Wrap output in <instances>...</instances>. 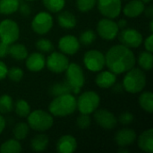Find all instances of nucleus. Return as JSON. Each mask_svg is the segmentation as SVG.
Segmentation results:
<instances>
[{
	"label": "nucleus",
	"mask_w": 153,
	"mask_h": 153,
	"mask_svg": "<svg viewBox=\"0 0 153 153\" xmlns=\"http://www.w3.org/2000/svg\"><path fill=\"white\" fill-rule=\"evenodd\" d=\"M136 58L131 48L124 45L111 47L105 55V65L115 74L126 73L134 67Z\"/></svg>",
	"instance_id": "f257e3e1"
},
{
	"label": "nucleus",
	"mask_w": 153,
	"mask_h": 153,
	"mask_svg": "<svg viewBox=\"0 0 153 153\" xmlns=\"http://www.w3.org/2000/svg\"><path fill=\"white\" fill-rule=\"evenodd\" d=\"M48 110L53 117L70 116L76 110V99L72 93L54 97L48 106Z\"/></svg>",
	"instance_id": "f03ea898"
},
{
	"label": "nucleus",
	"mask_w": 153,
	"mask_h": 153,
	"mask_svg": "<svg viewBox=\"0 0 153 153\" xmlns=\"http://www.w3.org/2000/svg\"><path fill=\"white\" fill-rule=\"evenodd\" d=\"M147 79L144 72L141 68L133 67L126 72L123 79V88L126 91L136 94L141 92L146 86Z\"/></svg>",
	"instance_id": "7ed1b4c3"
},
{
	"label": "nucleus",
	"mask_w": 153,
	"mask_h": 153,
	"mask_svg": "<svg viewBox=\"0 0 153 153\" xmlns=\"http://www.w3.org/2000/svg\"><path fill=\"white\" fill-rule=\"evenodd\" d=\"M27 121L30 128L37 132H45L50 129L54 124L53 116L42 109L30 112L27 117Z\"/></svg>",
	"instance_id": "20e7f679"
},
{
	"label": "nucleus",
	"mask_w": 153,
	"mask_h": 153,
	"mask_svg": "<svg viewBox=\"0 0 153 153\" xmlns=\"http://www.w3.org/2000/svg\"><path fill=\"white\" fill-rule=\"evenodd\" d=\"M65 72V82L72 89V93L79 94L85 83V76L82 67L76 64H69Z\"/></svg>",
	"instance_id": "39448f33"
},
{
	"label": "nucleus",
	"mask_w": 153,
	"mask_h": 153,
	"mask_svg": "<svg viewBox=\"0 0 153 153\" xmlns=\"http://www.w3.org/2000/svg\"><path fill=\"white\" fill-rule=\"evenodd\" d=\"M100 98L95 91H89L82 93L76 100V108L82 114L91 115L100 106Z\"/></svg>",
	"instance_id": "423d86ee"
},
{
	"label": "nucleus",
	"mask_w": 153,
	"mask_h": 153,
	"mask_svg": "<svg viewBox=\"0 0 153 153\" xmlns=\"http://www.w3.org/2000/svg\"><path fill=\"white\" fill-rule=\"evenodd\" d=\"M20 37V28L14 21L4 19L0 22V41L8 45L14 43Z\"/></svg>",
	"instance_id": "0eeeda50"
},
{
	"label": "nucleus",
	"mask_w": 153,
	"mask_h": 153,
	"mask_svg": "<svg viewBox=\"0 0 153 153\" xmlns=\"http://www.w3.org/2000/svg\"><path fill=\"white\" fill-rule=\"evenodd\" d=\"M53 24L52 15L48 12H40L34 16L31 22V29L39 35H45L51 30Z\"/></svg>",
	"instance_id": "6e6552de"
},
{
	"label": "nucleus",
	"mask_w": 153,
	"mask_h": 153,
	"mask_svg": "<svg viewBox=\"0 0 153 153\" xmlns=\"http://www.w3.org/2000/svg\"><path fill=\"white\" fill-rule=\"evenodd\" d=\"M97 32L101 39L105 40H113L117 37L119 28L113 19L102 18L97 24Z\"/></svg>",
	"instance_id": "1a4fd4ad"
},
{
	"label": "nucleus",
	"mask_w": 153,
	"mask_h": 153,
	"mask_svg": "<svg viewBox=\"0 0 153 153\" xmlns=\"http://www.w3.org/2000/svg\"><path fill=\"white\" fill-rule=\"evenodd\" d=\"M118 35V39L122 45L129 48H136L140 47L143 41L142 33L133 28L122 29Z\"/></svg>",
	"instance_id": "9d476101"
},
{
	"label": "nucleus",
	"mask_w": 153,
	"mask_h": 153,
	"mask_svg": "<svg viewBox=\"0 0 153 153\" xmlns=\"http://www.w3.org/2000/svg\"><path fill=\"white\" fill-rule=\"evenodd\" d=\"M85 67L91 72H100L105 66V55L97 49L87 51L83 56Z\"/></svg>",
	"instance_id": "9b49d317"
},
{
	"label": "nucleus",
	"mask_w": 153,
	"mask_h": 153,
	"mask_svg": "<svg viewBox=\"0 0 153 153\" xmlns=\"http://www.w3.org/2000/svg\"><path fill=\"white\" fill-rule=\"evenodd\" d=\"M47 68L55 74L64 73L69 65V59L66 55L62 52H53L46 60Z\"/></svg>",
	"instance_id": "f8f14e48"
},
{
	"label": "nucleus",
	"mask_w": 153,
	"mask_h": 153,
	"mask_svg": "<svg viewBox=\"0 0 153 153\" xmlns=\"http://www.w3.org/2000/svg\"><path fill=\"white\" fill-rule=\"evenodd\" d=\"M98 10L106 18L115 19L122 11L121 0H97Z\"/></svg>",
	"instance_id": "ddd939ff"
},
{
	"label": "nucleus",
	"mask_w": 153,
	"mask_h": 153,
	"mask_svg": "<svg viewBox=\"0 0 153 153\" xmlns=\"http://www.w3.org/2000/svg\"><path fill=\"white\" fill-rule=\"evenodd\" d=\"M93 113V118L100 127L106 130H111L117 126V118L108 109H96Z\"/></svg>",
	"instance_id": "4468645a"
},
{
	"label": "nucleus",
	"mask_w": 153,
	"mask_h": 153,
	"mask_svg": "<svg viewBox=\"0 0 153 153\" xmlns=\"http://www.w3.org/2000/svg\"><path fill=\"white\" fill-rule=\"evenodd\" d=\"M81 47L79 39L74 35H65L60 38L58 41V48L60 52L66 56L75 55Z\"/></svg>",
	"instance_id": "2eb2a0df"
},
{
	"label": "nucleus",
	"mask_w": 153,
	"mask_h": 153,
	"mask_svg": "<svg viewBox=\"0 0 153 153\" xmlns=\"http://www.w3.org/2000/svg\"><path fill=\"white\" fill-rule=\"evenodd\" d=\"M137 139L134 130L130 128H123L115 134V142L119 147H128Z\"/></svg>",
	"instance_id": "dca6fc26"
},
{
	"label": "nucleus",
	"mask_w": 153,
	"mask_h": 153,
	"mask_svg": "<svg viewBox=\"0 0 153 153\" xmlns=\"http://www.w3.org/2000/svg\"><path fill=\"white\" fill-rule=\"evenodd\" d=\"M26 67L30 72H39L46 65V58L43 54L39 52H33L27 56Z\"/></svg>",
	"instance_id": "f3484780"
},
{
	"label": "nucleus",
	"mask_w": 153,
	"mask_h": 153,
	"mask_svg": "<svg viewBox=\"0 0 153 153\" xmlns=\"http://www.w3.org/2000/svg\"><path fill=\"white\" fill-rule=\"evenodd\" d=\"M77 149L76 139L70 135L65 134L61 136L56 143V151L59 153L74 152Z\"/></svg>",
	"instance_id": "a211bd4d"
},
{
	"label": "nucleus",
	"mask_w": 153,
	"mask_h": 153,
	"mask_svg": "<svg viewBox=\"0 0 153 153\" xmlns=\"http://www.w3.org/2000/svg\"><path fill=\"white\" fill-rule=\"evenodd\" d=\"M145 9V4L141 0H132L128 2L123 10V13L129 18H136L141 15Z\"/></svg>",
	"instance_id": "6ab92c4d"
},
{
	"label": "nucleus",
	"mask_w": 153,
	"mask_h": 153,
	"mask_svg": "<svg viewBox=\"0 0 153 153\" xmlns=\"http://www.w3.org/2000/svg\"><path fill=\"white\" fill-rule=\"evenodd\" d=\"M117 74L108 71H102L95 78L96 84L101 89H108L116 84Z\"/></svg>",
	"instance_id": "aec40b11"
},
{
	"label": "nucleus",
	"mask_w": 153,
	"mask_h": 153,
	"mask_svg": "<svg viewBox=\"0 0 153 153\" xmlns=\"http://www.w3.org/2000/svg\"><path fill=\"white\" fill-rule=\"evenodd\" d=\"M138 147L144 152H153V129L150 128L143 132L138 138Z\"/></svg>",
	"instance_id": "412c9836"
},
{
	"label": "nucleus",
	"mask_w": 153,
	"mask_h": 153,
	"mask_svg": "<svg viewBox=\"0 0 153 153\" xmlns=\"http://www.w3.org/2000/svg\"><path fill=\"white\" fill-rule=\"evenodd\" d=\"M57 22L62 28L70 30L76 26L77 21L74 13L69 11H63L57 16Z\"/></svg>",
	"instance_id": "4be33fe9"
},
{
	"label": "nucleus",
	"mask_w": 153,
	"mask_h": 153,
	"mask_svg": "<svg viewBox=\"0 0 153 153\" xmlns=\"http://www.w3.org/2000/svg\"><path fill=\"white\" fill-rule=\"evenodd\" d=\"M8 55H10L13 59L22 61L24 60L28 56V50L26 47L21 43H13L9 45Z\"/></svg>",
	"instance_id": "5701e85b"
},
{
	"label": "nucleus",
	"mask_w": 153,
	"mask_h": 153,
	"mask_svg": "<svg viewBox=\"0 0 153 153\" xmlns=\"http://www.w3.org/2000/svg\"><path fill=\"white\" fill-rule=\"evenodd\" d=\"M49 140L48 135L44 134H39L35 135L31 142H30V148L32 151L36 152H44L48 145Z\"/></svg>",
	"instance_id": "b1692460"
},
{
	"label": "nucleus",
	"mask_w": 153,
	"mask_h": 153,
	"mask_svg": "<svg viewBox=\"0 0 153 153\" xmlns=\"http://www.w3.org/2000/svg\"><path fill=\"white\" fill-rule=\"evenodd\" d=\"M137 62L141 69L145 71H150L152 69L153 65V55L152 52L143 51L139 54L137 57Z\"/></svg>",
	"instance_id": "393cba45"
},
{
	"label": "nucleus",
	"mask_w": 153,
	"mask_h": 153,
	"mask_svg": "<svg viewBox=\"0 0 153 153\" xmlns=\"http://www.w3.org/2000/svg\"><path fill=\"white\" fill-rule=\"evenodd\" d=\"M139 105L147 113L153 112V94L152 91H144L139 97Z\"/></svg>",
	"instance_id": "a878e982"
},
{
	"label": "nucleus",
	"mask_w": 153,
	"mask_h": 153,
	"mask_svg": "<svg viewBox=\"0 0 153 153\" xmlns=\"http://www.w3.org/2000/svg\"><path fill=\"white\" fill-rule=\"evenodd\" d=\"M22 152V145L16 139H9L0 146V153H19Z\"/></svg>",
	"instance_id": "bb28decb"
},
{
	"label": "nucleus",
	"mask_w": 153,
	"mask_h": 153,
	"mask_svg": "<svg viewBox=\"0 0 153 153\" xmlns=\"http://www.w3.org/2000/svg\"><path fill=\"white\" fill-rule=\"evenodd\" d=\"M19 0H0V13L9 15L15 13L19 7Z\"/></svg>",
	"instance_id": "cd10ccee"
},
{
	"label": "nucleus",
	"mask_w": 153,
	"mask_h": 153,
	"mask_svg": "<svg viewBox=\"0 0 153 153\" xmlns=\"http://www.w3.org/2000/svg\"><path fill=\"white\" fill-rule=\"evenodd\" d=\"M48 91H49V94L51 96L57 97L60 95L72 93V89L69 86V84L66 82H57V83L51 85Z\"/></svg>",
	"instance_id": "c85d7f7f"
},
{
	"label": "nucleus",
	"mask_w": 153,
	"mask_h": 153,
	"mask_svg": "<svg viewBox=\"0 0 153 153\" xmlns=\"http://www.w3.org/2000/svg\"><path fill=\"white\" fill-rule=\"evenodd\" d=\"M13 109L15 114L22 118L27 117L30 113V106L24 100H16V102L13 104Z\"/></svg>",
	"instance_id": "c756f323"
},
{
	"label": "nucleus",
	"mask_w": 153,
	"mask_h": 153,
	"mask_svg": "<svg viewBox=\"0 0 153 153\" xmlns=\"http://www.w3.org/2000/svg\"><path fill=\"white\" fill-rule=\"evenodd\" d=\"M29 131H30V126H28V124L24 122H20V123H17L15 126L13 127V134L14 139L18 141H22L27 137Z\"/></svg>",
	"instance_id": "7c9ffc66"
},
{
	"label": "nucleus",
	"mask_w": 153,
	"mask_h": 153,
	"mask_svg": "<svg viewBox=\"0 0 153 153\" xmlns=\"http://www.w3.org/2000/svg\"><path fill=\"white\" fill-rule=\"evenodd\" d=\"M42 4L50 13H58L64 9L65 0H42Z\"/></svg>",
	"instance_id": "2f4dec72"
},
{
	"label": "nucleus",
	"mask_w": 153,
	"mask_h": 153,
	"mask_svg": "<svg viewBox=\"0 0 153 153\" xmlns=\"http://www.w3.org/2000/svg\"><path fill=\"white\" fill-rule=\"evenodd\" d=\"M13 110V99L8 94L0 96V114H8Z\"/></svg>",
	"instance_id": "473e14b6"
},
{
	"label": "nucleus",
	"mask_w": 153,
	"mask_h": 153,
	"mask_svg": "<svg viewBox=\"0 0 153 153\" xmlns=\"http://www.w3.org/2000/svg\"><path fill=\"white\" fill-rule=\"evenodd\" d=\"M78 39L80 43L83 46H89L96 40V33L92 30H86L82 33H81Z\"/></svg>",
	"instance_id": "72a5a7b5"
},
{
	"label": "nucleus",
	"mask_w": 153,
	"mask_h": 153,
	"mask_svg": "<svg viewBox=\"0 0 153 153\" xmlns=\"http://www.w3.org/2000/svg\"><path fill=\"white\" fill-rule=\"evenodd\" d=\"M36 48L42 53H50L54 50V44L48 39H39L36 41Z\"/></svg>",
	"instance_id": "f704fd0d"
},
{
	"label": "nucleus",
	"mask_w": 153,
	"mask_h": 153,
	"mask_svg": "<svg viewBox=\"0 0 153 153\" xmlns=\"http://www.w3.org/2000/svg\"><path fill=\"white\" fill-rule=\"evenodd\" d=\"M6 76L14 82H19L22 78H23V71L17 67V66H13L7 71Z\"/></svg>",
	"instance_id": "c9c22d12"
},
{
	"label": "nucleus",
	"mask_w": 153,
	"mask_h": 153,
	"mask_svg": "<svg viewBox=\"0 0 153 153\" xmlns=\"http://www.w3.org/2000/svg\"><path fill=\"white\" fill-rule=\"evenodd\" d=\"M97 4V0H76V6L82 13L92 10Z\"/></svg>",
	"instance_id": "e433bc0d"
},
{
	"label": "nucleus",
	"mask_w": 153,
	"mask_h": 153,
	"mask_svg": "<svg viewBox=\"0 0 153 153\" xmlns=\"http://www.w3.org/2000/svg\"><path fill=\"white\" fill-rule=\"evenodd\" d=\"M91 123V118L90 115L80 113V116L77 117V120H76V125H77L78 128L87 129L90 127Z\"/></svg>",
	"instance_id": "4c0bfd02"
},
{
	"label": "nucleus",
	"mask_w": 153,
	"mask_h": 153,
	"mask_svg": "<svg viewBox=\"0 0 153 153\" xmlns=\"http://www.w3.org/2000/svg\"><path fill=\"white\" fill-rule=\"evenodd\" d=\"M134 117L130 112H124L118 117V121L123 126H129L130 124L134 122Z\"/></svg>",
	"instance_id": "58836bf2"
},
{
	"label": "nucleus",
	"mask_w": 153,
	"mask_h": 153,
	"mask_svg": "<svg viewBox=\"0 0 153 153\" xmlns=\"http://www.w3.org/2000/svg\"><path fill=\"white\" fill-rule=\"evenodd\" d=\"M18 10H19L20 13L22 16H24V17H28L30 14V7L26 3H21V4H19Z\"/></svg>",
	"instance_id": "ea45409f"
},
{
	"label": "nucleus",
	"mask_w": 153,
	"mask_h": 153,
	"mask_svg": "<svg viewBox=\"0 0 153 153\" xmlns=\"http://www.w3.org/2000/svg\"><path fill=\"white\" fill-rule=\"evenodd\" d=\"M144 48L147 51L152 52L153 51V35L152 33H151L150 36H148L144 41Z\"/></svg>",
	"instance_id": "a19ab883"
},
{
	"label": "nucleus",
	"mask_w": 153,
	"mask_h": 153,
	"mask_svg": "<svg viewBox=\"0 0 153 153\" xmlns=\"http://www.w3.org/2000/svg\"><path fill=\"white\" fill-rule=\"evenodd\" d=\"M9 51V45L0 41V58H4L8 55Z\"/></svg>",
	"instance_id": "79ce46f5"
},
{
	"label": "nucleus",
	"mask_w": 153,
	"mask_h": 153,
	"mask_svg": "<svg viewBox=\"0 0 153 153\" xmlns=\"http://www.w3.org/2000/svg\"><path fill=\"white\" fill-rule=\"evenodd\" d=\"M7 71H8V68L6 65L3 61H0V81L6 77Z\"/></svg>",
	"instance_id": "37998d69"
},
{
	"label": "nucleus",
	"mask_w": 153,
	"mask_h": 153,
	"mask_svg": "<svg viewBox=\"0 0 153 153\" xmlns=\"http://www.w3.org/2000/svg\"><path fill=\"white\" fill-rule=\"evenodd\" d=\"M143 13H145V16L150 18V19H152L153 18V6L152 4H150L148 7H146L143 11Z\"/></svg>",
	"instance_id": "c03bdc74"
},
{
	"label": "nucleus",
	"mask_w": 153,
	"mask_h": 153,
	"mask_svg": "<svg viewBox=\"0 0 153 153\" xmlns=\"http://www.w3.org/2000/svg\"><path fill=\"white\" fill-rule=\"evenodd\" d=\"M5 125H6V123H5V119L3 117V116L0 114V134L3 133V131L4 130V128H5Z\"/></svg>",
	"instance_id": "a18cd8bd"
},
{
	"label": "nucleus",
	"mask_w": 153,
	"mask_h": 153,
	"mask_svg": "<svg viewBox=\"0 0 153 153\" xmlns=\"http://www.w3.org/2000/svg\"><path fill=\"white\" fill-rule=\"evenodd\" d=\"M117 23V26L119 29H125L127 26V21L125 19H120Z\"/></svg>",
	"instance_id": "49530a36"
},
{
	"label": "nucleus",
	"mask_w": 153,
	"mask_h": 153,
	"mask_svg": "<svg viewBox=\"0 0 153 153\" xmlns=\"http://www.w3.org/2000/svg\"><path fill=\"white\" fill-rule=\"evenodd\" d=\"M123 90H124V88H123V85H121V84L116 85V86L114 87V89H113V91H114L115 92H120V91H122Z\"/></svg>",
	"instance_id": "de8ad7c7"
},
{
	"label": "nucleus",
	"mask_w": 153,
	"mask_h": 153,
	"mask_svg": "<svg viewBox=\"0 0 153 153\" xmlns=\"http://www.w3.org/2000/svg\"><path fill=\"white\" fill-rule=\"evenodd\" d=\"M117 152L121 153L129 152V151H128V149H126V147H119V149H118V151H117Z\"/></svg>",
	"instance_id": "09e8293b"
},
{
	"label": "nucleus",
	"mask_w": 153,
	"mask_h": 153,
	"mask_svg": "<svg viewBox=\"0 0 153 153\" xmlns=\"http://www.w3.org/2000/svg\"><path fill=\"white\" fill-rule=\"evenodd\" d=\"M150 31L151 33L153 32V21L152 19H151V22H150Z\"/></svg>",
	"instance_id": "8fccbe9b"
},
{
	"label": "nucleus",
	"mask_w": 153,
	"mask_h": 153,
	"mask_svg": "<svg viewBox=\"0 0 153 153\" xmlns=\"http://www.w3.org/2000/svg\"><path fill=\"white\" fill-rule=\"evenodd\" d=\"M141 1H143V2L144 4H145V3H146V4H148V3H151V2H152V0H141Z\"/></svg>",
	"instance_id": "3c124183"
},
{
	"label": "nucleus",
	"mask_w": 153,
	"mask_h": 153,
	"mask_svg": "<svg viewBox=\"0 0 153 153\" xmlns=\"http://www.w3.org/2000/svg\"><path fill=\"white\" fill-rule=\"evenodd\" d=\"M27 1H33V0H27Z\"/></svg>",
	"instance_id": "603ef678"
}]
</instances>
